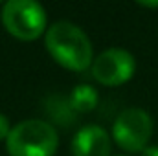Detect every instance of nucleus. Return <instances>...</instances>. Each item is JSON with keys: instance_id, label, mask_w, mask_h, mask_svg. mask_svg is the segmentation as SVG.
I'll return each mask as SVG.
<instances>
[{"instance_id": "5", "label": "nucleus", "mask_w": 158, "mask_h": 156, "mask_svg": "<svg viewBox=\"0 0 158 156\" xmlns=\"http://www.w3.org/2000/svg\"><path fill=\"white\" fill-rule=\"evenodd\" d=\"M136 61L123 48H109L92 61V76L105 86H118L134 76Z\"/></svg>"}, {"instance_id": "6", "label": "nucleus", "mask_w": 158, "mask_h": 156, "mask_svg": "<svg viewBox=\"0 0 158 156\" xmlns=\"http://www.w3.org/2000/svg\"><path fill=\"white\" fill-rule=\"evenodd\" d=\"M74 156H109L110 154V136L99 125L81 127L72 138Z\"/></svg>"}, {"instance_id": "7", "label": "nucleus", "mask_w": 158, "mask_h": 156, "mask_svg": "<svg viewBox=\"0 0 158 156\" xmlns=\"http://www.w3.org/2000/svg\"><path fill=\"white\" fill-rule=\"evenodd\" d=\"M98 99H99L98 90H96L94 86H90V84H77V86L72 90L70 97H68L70 107H72L74 112H77V114L94 110V109L98 107Z\"/></svg>"}, {"instance_id": "8", "label": "nucleus", "mask_w": 158, "mask_h": 156, "mask_svg": "<svg viewBox=\"0 0 158 156\" xmlns=\"http://www.w3.org/2000/svg\"><path fill=\"white\" fill-rule=\"evenodd\" d=\"M9 130H11V125H9V119L0 112V140H6L9 136Z\"/></svg>"}, {"instance_id": "1", "label": "nucleus", "mask_w": 158, "mask_h": 156, "mask_svg": "<svg viewBox=\"0 0 158 156\" xmlns=\"http://www.w3.org/2000/svg\"><path fill=\"white\" fill-rule=\"evenodd\" d=\"M44 42L53 61L61 66L72 72H85L88 66H92V42L88 35L74 22H53L46 30Z\"/></svg>"}, {"instance_id": "4", "label": "nucleus", "mask_w": 158, "mask_h": 156, "mask_svg": "<svg viewBox=\"0 0 158 156\" xmlns=\"http://www.w3.org/2000/svg\"><path fill=\"white\" fill-rule=\"evenodd\" d=\"M153 134V119L149 112L138 107L121 110L112 125V138L123 151L142 153Z\"/></svg>"}, {"instance_id": "3", "label": "nucleus", "mask_w": 158, "mask_h": 156, "mask_svg": "<svg viewBox=\"0 0 158 156\" xmlns=\"http://www.w3.org/2000/svg\"><path fill=\"white\" fill-rule=\"evenodd\" d=\"M2 24L17 39L35 40L46 31V11L35 0H9L2 7Z\"/></svg>"}, {"instance_id": "10", "label": "nucleus", "mask_w": 158, "mask_h": 156, "mask_svg": "<svg viewBox=\"0 0 158 156\" xmlns=\"http://www.w3.org/2000/svg\"><path fill=\"white\" fill-rule=\"evenodd\" d=\"M138 6H142V7H158V0L156 2H138Z\"/></svg>"}, {"instance_id": "2", "label": "nucleus", "mask_w": 158, "mask_h": 156, "mask_svg": "<svg viewBox=\"0 0 158 156\" xmlns=\"http://www.w3.org/2000/svg\"><path fill=\"white\" fill-rule=\"evenodd\" d=\"M57 147V130L44 119L20 121L6 138V151L9 156H53Z\"/></svg>"}, {"instance_id": "9", "label": "nucleus", "mask_w": 158, "mask_h": 156, "mask_svg": "<svg viewBox=\"0 0 158 156\" xmlns=\"http://www.w3.org/2000/svg\"><path fill=\"white\" fill-rule=\"evenodd\" d=\"M140 156H158V145H147L140 153Z\"/></svg>"}]
</instances>
